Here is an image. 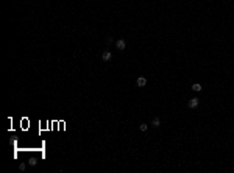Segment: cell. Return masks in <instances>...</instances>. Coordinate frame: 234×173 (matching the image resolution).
<instances>
[{
	"instance_id": "cell-7",
	"label": "cell",
	"mask_w": 234,
	"mask_h": 173,
	"mask_svg": "<svg viewBox=\"0 0 234 173\" xmlns=\"http://www.w3.org/2000/svg\"><path fill=\"white\" fill-rule=\"evenodd\" d=\"M139 128H141V131H147V125H145V123H141V126H139Z\"/></svg>"
},
{
	"instance_id": "cell-3",
	"label": "cell",
	"mask_w": 234,
	"mask_h": 173,
	"mask_svg": "<svg viewBox=\"0 0 234 173\" xmlns=\"http://www.w3.org/2000/svg\"><path fill=\"white\" fill-rule=\"evenodd\" d=\"M112 58V55H111V52H105L103 55H101V59L103 61H109Z\"/></svg>"
},
{
	"instance_id": "cell-2",
	"label": "cell",
	"mask_w": 234,
	"mask_h": 173,
	"mask_svg": "<svg viewBox=\"0 0 234 173\" xmlns=\"http://www.w3.org/2000/svg\"><path fill=\"white\" fill-rule=\"evenodd\" d=\"M198 106V98H190V102H189V108H197Z\"/></svg>"
},
{
	"instance_id": "cell-8",
	"label": "cell",
	"mask_w": 234,
	"mask_h": 173,
	"mask_svg": "<svg viewBox=\"0 0 234 173\" xmlns=\"http://www.w3.org/2000/svg\"><path fill=\"white\" fill-rule=\"evenodd\" d=\"M19 169H20V170L23 172V170H25V164H20V165H19Z\"/></svg>"
},
{
	"instance_id": "cell-1",
	"label": "cell",
	"mask_w": 234,
	"mask_h": 173,
	"mask_svg": "<svg viewBox=\"0 0 234 173\" xmlns=\"http://www.w3.org/2000/svg\"><path fill=\"white\" fill-rule=\"evenodd\" d=\"M115 47H117V49H119V50H123V49H125V47H126V42L123 41V39H119V41L115 42Z\"/></svg>"
},
{
	"instance_id": "cell-5",
	"label": "cell",
	"mask_w": 234,
	"mask_h": 173,
	"mask_svg": "<svg viewBox=\"0 0 234 173\" xmlns=\"http://www.w3.org/2000/svg\"><path fill=\"white\" fill-rule=\"evenodd\" d=\"M145 84H147V80H145L144 76H141V78H138V86H139V87L145 86Z\"/></svg>"
},
{
	"instance_id": "cell-6",
	"label": "cell",
	"mask_w": 234,
	"mask_h": 173,
	"mask_svg": "<svg viewBox=\"0 0 234 173\" xmlns=\"http://www.w3.org/2000/svg\"><path fill=\"white\" fill-rule=\"evenodd\" d=\"M151 125H153V126H155V128H158V126H159V125H161V120H159V119H158V117H155V119H153V122H151Z\"/></svg>"
},
{
	"instance_id": "cell-4",
	"label": "cell",
	"mask_w": 234,
	"mask_h": 173,
	"mask_svg": "<svg viewBox=\"0 0 234 173\" xmlns=\"http://www.w3.org/2000/svg\"><path fill=\"white\" fill-rule=\"evenodd\" d=\"M190 89H192V90H195V92H200V90L203 89V87H201V84H198V83H193Z\"/></svg>"
}]
</instances>
